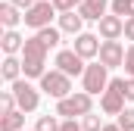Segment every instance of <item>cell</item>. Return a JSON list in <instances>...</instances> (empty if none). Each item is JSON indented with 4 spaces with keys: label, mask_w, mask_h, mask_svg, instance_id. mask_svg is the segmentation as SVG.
<instances>
[{
    "label": "cell",
    "mask_w": 134,
    "mask_h": 131,
    "mask_svg": "<svg viewBox=\"0 0 134 131\" xmlns=\"http://www.w3.org/2000/svg\"><path fill=\"white\" fill-rule=\"evenodd\" d=\"M47 53H50V47H47L37 34H31V37L25 41V47H22V75L41 81V78L47 75Z\"/></svg>",
    "instance_id": "obj_1"
},
{
    "label": "cell",
    "mask_w": 134,
    "mask_h": 131,
    "mask_svg": "<svg viewBox=\"0 0 134 131\" xmlns=\"http://www.w3.org/2000/svg\"><path fill=\"white\" fill-rule=\"evenodd\" d=\"M87 112H94V97L78 91V94H69L66 100H56V116L59 119H84Z\"/></svg>",
    "instance_id": "obj_2"
},
{
    "label": "cell",
    "mask_w": 134,
    "mask_h": 131,
    "mask_svg": "<svg viewBox=\"0 0 134 131\" xmlns=\"http://www.w3.org/2000/svg\"><path fill=\"white\" fill-rule=\"evenodd\" d=\"M125 78H112L109 81V88H106V94L100 97V109L106 116H122L128 106H125Z\"/></svg>",
    "instance_id": "obj_3"
},
{
    "label": "cell",
    "mask_w": 134,
    "mask_h": 131,
    "mask_svg": "<svg viewBox=\"0 0 134 131\" xmlns=\"http://www.w3.org/2000/svg\"><path fill=\"white\" fill-rule=\"evenodd\" d=\"M109 69L103 63H91L87 66V72L81 75V88H84V94H91V97H97V94H106V88H109Z\"/></svg>",
    "instance_id": "obj_4"
},
{
    "label": "cell",
    "mask_w": 134,
    "mask_h": 131,
    "mask_svg": "<svg viewBox=\"0 0 134 131\" xmlns=\"http://www.w3.org/2000/svg\"><path fill=\"white\" fill-rule=\"evenodd\" d=\"M41 91H44L47 97H53V100H66L69 94H75V91H72V78L63 75L59 69H50V72L41 78Z\"/></svg>",
    "instance_id": "obj_5"
},
{
    "label": "cell",
    "mask_w": 134,
    "mask_h": 131,
    "mask_svg": "<svg viewBox=\"0 0 134 131\" xmlns=\"http://www.w3.org/2000/svg\"><path fill=\"white\" fill-rule=\"evenodd\" d=\"M9 91L16 94V103H19L22 112H34V109H37V103H41V88H34L28 78H19Z\"/></svg>",
    "instance_id": "obj_6"
},
{
    "label": "cell",
    "mask_w": 134,
    "mask_h": 131,
    "mask_svg": "<svg viewBox=\"0 0 134 131\" xmlns=\"http://www.w3.org/2000/svg\"><path fill=\"white\" fill-rule=\"evenodd\" d=\"M56 16V6L50 3V0H41V3H34L31 9L25 13V25L34 28V31H41V28H50V19Z\"/></svg>",
    "instance_id": "obj_7"
},
{
    "label": "cell",
    "mask_w": 134,
    "mask_h": 131,
    "mask_svg": "<svg viewBox=\"0 0 134 131\" xmlns=\"http://www.w3.org/2000/svg\"><path fill=\"white\" fill-rule=\"evenodd\" d=\"M56 69L63 72V75H69V78H78V75H84L87 72V66H84V59L69 47V50H59L56 53Z\"/></svg>",
    "instance_id": "obj_8"
},
{
    "label": "cell",
    "mask_w": 134,
    "mask_h": 131,
    "mask_svg": "<svg viewBox=\"0 0 134 131\" xmlns=\"http://www.w3.org/2000/svg\"><path fill=\"white\" fill-rule=\"evenodd\" d=\"M125 53L128 50L122 47V41H103L97 63H103L106 69H119V66H125Z\"/></svg>",
    "instance_id": "obj_9"
},
{
    "label": "cell",
    "mask_w": 134,
    "mask_h": 131,
    "mask_svg": "<svg viewBox=\"0 0 134 131\" xmlns=\"http://www.w3.org/2000/svg\"><path fill=\"white\" fill-rule=\"evenodd\" d=\"M100 37L97 34H91V31H81L78 37H75V44H72V50L81 56V59H94V56H100Z\"/></svg>",
    "instance_id": "obj_10"
},
{
    "label": "cell",
    "mask_w": 134,
    "mask_h": 131,
    "mask_svg": "<svg viewBox=\"0 0 134 131\" xmlns=\"http://www.w3.org/2000/svg\"><path fill=\"white\" fill-rule=\"evenodd\" d=\"M97 25H100V37L103 41H119V37H125V19H119V16H103Z\"/></svg>",
    "instance_id": "obj_11"
},
{
    "label": "cell",
    "mask_w": 134,
    "mask_h": 131,
    "mask_svg": "<svg viewBox=\"0 0 134 131\" xmlns=\"http://www.w3.org/2000/svg\"><path fill=\"white\" fill-rule=\"evenodd\" d=\"M109 6H112L109 0H84V3L78 6V16H81L84 22H100Z\"/></svg>",
    "instance_id": "obj_12"
},
{
    "label": "cell",
    "mask_w": 134,
    "mask_h": 131,
    "mask_svg": "<svg viewBox=\"0 0 134 131\" xmlns=\"http://www.w3.org/2000/svg\"><path fill=\"white\" fill-rule=\"evenodd\" d=\"M81 25H84V19L78 16V9H75V13H59V25H56L59 31L78 37V34H81Z\"/></svg>",
    "instance_id": "obj_13"
},
{
    "label": "cell",
    "mask_w": 134,
    "mask_h": 131,
    "mask_svg": "<svg viewBox=\"0 0 134 131\" xmlns=\"http://www.w3.org/2000/svg\"><path fill=\"white\" fill-rule=\"evenodd\" d=\"M0 22L6 25V31H13L19 22H25V13H22V9H16V6L6 0V3H0Z\"/></svg>",
    "instance_id": "obj_14"
},
{
    "label": "cell",
    "mask_w": 134,
    "mask_h": 131,
    "mask_svg": "<svg viewBox=\"0 0 134 131\" xmlns=\"http://www.w3.org/2000/svg\"><path fill=\"white\" fill-rule=\"evenodd\" d=\"M0 47H3V53L6 56H16V53H22V47H25V37L16 31H3V37H0Z\"/></svg>",
    "instance_id": "obj_15"
},
{
    "label": "cell",
    "mask_w": 134,
    "mask_h": 131,
    "mask_svg": "<svg viewBox=\"0 0 134 131\" xmlns=\"http://www.w3.org/2000/svg\"><path fill=\"white\" fill-rule=\"evenodd\" d=\"M0 75H3V81L16 84V81L22 78V59H16V56H3V66H0Z\"/></svg>",
    "instance_id": "obj_16"
},
{
    "label": "cell",
    "mask_w": 134,
    "mask_h": 131,
    "mask_svg": "<svg viewBox=\"0 0 134 131\" xmlns=\"http://www.w3.org/2000/svg\"><path fill=\"white\" fill-rule=\"evenodd\" d=\"M0 131H25V112L16 109V112L0 116Z\"/></svg>",
    "instance_id": "obj_17"
},
{
    "label": "cell",
    "mask_w": 134,
    "mask_h": 131,
    "mask_svg": "<svg viewBox=\"0 0 134 131\" xmlns=\"http://www.w3.org/2000/svg\"><path fill=\"white\" fill-rule=\"evenodd\" d=\"M59 128H63V119H59L56 112H53V116H50V112H47V116H37L34 131H59Z\"/></svg>",
    "instance_id": "obj_18"
},
{
    "label": "cell",
    "mask_w": 134,
    "mask_h": 131,
    "mask_svg": "<svg viewBox=\"0 0 134 131\" xmlns=\"http://www.w3.org/2000/svg\"><path fill=\"white\" fill-rule=\"evenodd\" d=\"M112 16H119V19H134V0H112Z\"/></svg>",
    "instance_id": "obj_19"
},
{
    "label": "cell",
    "mask_w": 134,
    "mask_h": 131,
    "mask_svg": "<svg viewBox=\"0 0 134 131\" xmlns=\"http://www.w3.org/2000/svg\"><path fill=\"white\" fill-rule=\"evenodd\" d=\"M37 34V37H41V41H44V44H47V47H50V50H53V47H56V44H59V28H53V25H50V28H41V31H34Z\"/></svg>",
    "instance_id": "obj_20"
},
{
    "label": "cell",
    "mask_w": 134,
    "mask_h": 131,
    "mask_svg": "<svg viewBox=\"0 0 134 131\" xmlns=\"http://www.w3.org/2000/svg\"><path fill=\"white\" fill-rule=\"evenodd\" d=\"M81 128H84V131H103V128H106V125H103V116L87 112V116L81 119Z\"/></svg>",
    "instance_id": "obj_21"
},
{
    "label": "cell",
    "mask_w": 134,
    "mask_h": 131,
    "mask_svg": "<svg viewBox=\"0 0 134 131\" xmlns=\"http://www.w3.org/2000/svg\"><path fill=\"white\" fill-rule=\"evenodd\" d=\"M0 109H3L0 116H6V112H16V109H19V103H16V94H13V91H3V94H0Z\"/></svg>",
    "instance_id": "obj_22"
},
{
    "label": "cell",
    "mask_w": 134,
    "mask_h": 131,
    "mask_svg": "<svg viewBox=\"0 0 134 131\" xmlns=\"http://www.w3.org/2000/svg\"><path fill=\"white\" fill-rule=\"evenodd\" d=\"M53 6H56V13H75L84 0H50Z\"/></svg>",
    "instance_id": "obj_23"
},
{
    "label": "cell",
    "mask_w": 134,
    "mask_h": 131,
    "mask_svg": "<svg viewBox=\"0 0 134 131\" xmlns=\"http://www.w3.org/2000/svg\"><path fill=\"white\" fill-rule=\"evenodd\" d=\"M122 131H134V109H125L122 116H119V122H115Z\"/></svg>",
    "instance_id": "obj_24"
},
{
    "label": "cell",
    "mask_w": 134,
    "mask_h": 131,
    "mask_svg": "<svg viewBox=\"0 0 134 131\" xmlns=\"http://www.w3.org/2000/svg\"><path fill=\"white\" fill-rule=\"evenodd\" d=\"M125 75L134 78V44L128 47V53H125Z\"/></svg>",
    "instance_id": "obj_25"
},
{
    "label": "cell",
    "mask_w": 134,
    "mask_h": 131,
    "mask_svg": "<svg viewBox=\"0 0 134 131\" xmlns=\"http://www.w3.org/2000/svg\"><path fill=\"white\" fill-rule=\"evenodd\" d=\"M9 3H13L16 9H22V13H28V9H31V6L37 3V0H9Z\"/></svg>",
    "instance_id": "obj_26"
},
{
    "label": "cell",
    "mask_w": 134,
    "mask_h": 131,
    "mask_svg": "<svg viewBox=\"0 0 134 131\" xmlns=\"http://www.w3.org/2000/svg\"><path fill=\"white\" fill-rule=\"evenodd\" d=\"M59 131H84V128H81L75 119H63V128H59Z\"/></svg>",
    "instance_id": "obj_27"
},
{
    "label": "cell",
    "mask_w": 134,
    "mask_h": 131,
    "mask_svg": "<svg viewBox=\"0 0 134 131\" xmlns=\"http://www.w3.org/2000/svg\"><path fill=\"white\" fill-rule=\"evenodd\" d=\"M125 37L134 44V19H125Z\"/></svg>",
    "instance_id": "obj_28"
},
{
    "label": "cell",
    "mask_w": 134,
    "mask_h": 131,
    "mask_svg": "<svg viewBox=\"0 0 134 131\" xmlns=\"http://www.w3.org/2000/svg\"><path fill=\"white\" fill-rule=\"evenodd\" d=\"M125 97L134 100V78H125Z\"/></svg>",
    "instance_id": "obj_29"
},
{
    "label": "cell",
    "mask_w": 134,
    "mask_h": 131,
    "mask_svg": "<svg viewBox=\"0 0 134 131\" xmlns=\"http://www.w3.org/2000/svg\"><path fill=\"white\" fill-rule=\"evenodd\" d=\"M103 131H122V128H119V125H106Z\"/></svg>",
    "instance_id": "obj_30"
},
{
    "label": "cell",
    "mask_w": 134,
    "mask_h": 131,
    "mask_svg": "<svg viewBox=\"0 0 134 131\" xmlns=\"http://www.w3.org/2000/svg\"><path fill=\"white\" fill-rule=\"evenodd\" d=\"M25 131H28V128H25ZM31 131H34V128H31Z\"/></svg>",
    "instance_id": "obj_31"
},
{
    "label": "cell",
    "mask_w": 134,
    "mask_h": 131,
    "mask_svg": "<svg viewBox=\"0 0 134 131\" xmlns=\"http://www.w3.org/2000/svg\"><path fill=\"white\" fill-rule=\"evenodd\" d=\"M37 3H41V0H37Z\"/></svg>",
    "instance_id": "obj_32"
}]
</instances>
